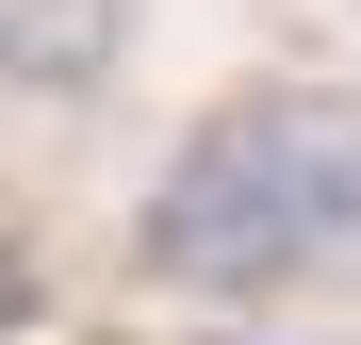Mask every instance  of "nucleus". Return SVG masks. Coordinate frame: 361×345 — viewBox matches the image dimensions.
Returning <instances> with one entry per match:
<instances>
[{
  "instance_id": "obj_2",
  "label": "nucleus",
  "mask_w": 361,
  "mask_h": 345,
  "mask_svg": "<svg viewBox=\"0 0 361 345\" xmlns=\"http://www.w3.org/2000/svg\"><path fill=\"white\" fill-rule=\"evenodd\" d=\"M148 0H0V115H99Z\"/></svg>"
},
{
  "instance_id": "obj_3",
  "label": "nucleus",
  "mask_w": 361,
  "mask_h": 345,
  "mask_svg": "<svg viewBox=\"0 0 361 345\" xmlns=\"http://www.w3.org/2000/svg\"><path fill=\"white\" fill-rule=\"evenodd\" d=\"M17 313H33V263H17V247H0V329H17Z\"/></svg>"
},
{
  "instance_id": "obj_1",
  "label": "nucleus",
  "mask_w": 361,
  "mask_h": 345,
  "mask_svg": "<svg viewBox=\"0 0 361 345\" xmlns=\"http://www.w3.org/2000/svg\"><path fill=\"white\" fill-rule=\"evenodd\" d=\"M132 263L164 296L279 313L312 279L361 263V83H247L164 148V181L132 214Z\"/></svg>"
}]
</instances>
